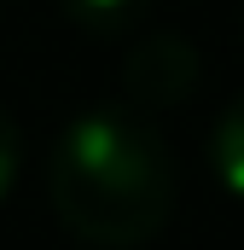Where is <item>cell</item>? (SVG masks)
Instances as JSON below:
<instances>
[{"instance_id":"cell-5","label":"cell","mask_w":244,"mask_h":250,"mask_svg":"<svg viewBox=\"0 0 244 250\" xmlns=\"http://www.w3.org/2000/svg\"><path fill=\"white\" fill-rule=\"evenodd\" d=\"M18 163H23V134H18V117L0 105V204L18 187Z\"/></svg>"},{"instance_id":"cell-4","label":"cell","mask_w":244,"mask_h":250,"mask_svg":"<svg viewBox=\"0 0 244 250\" xmlns=\"http://www.w3.org/2000/svg\"><path fill=\"white\" fill-rule=\"evenodd\" d=\"M64 18L70 23H81V29H93V35H117V29H128L151 0H59Z\"/></svg>"},{"instance_id":"cell-2","label":"cell","mask_w":244,"mask_h":250,"mask_svg":"<svg viewBox=\"0 0 244 250\" xmlns=\"http://www.w3.org/2000/svg\"><path fill=\"white\" fill-rule=\"evenodd\" d=\"M198 76H203V64L192 53V41H181V35H145L122 59V93L140 111H169V105H181L198 87Z\"/></svg>"},{"instance_id":"cell-3","label":"cell","mask_w":244,"mask_h":250,"mask_svg":"<svg viewBox=\"0 0 244 250\" xmlns=\"http://www.w3.org/2000/svg\"><path fill=\"white\" fill-rule=\"evenodd\" d=\"M209 169H215L221 192L244 198V93L215 117V128H209Z\"/></svg>"},{"instance_id":"cell-1","label":"cell","mask_w":244,"mask_h":250,"mask_svg":"<svg viewBox=\"0 0 244 250\" xmlns=\"http://www.w3.org/2000/svg\"><path fill=\"white\" fill-rule=\"evenodd\" d=\"M47 198L81 245H151L175 215V157L140 105H99L59 134Z\"/></svg>"}]
</instances>
